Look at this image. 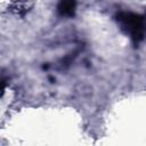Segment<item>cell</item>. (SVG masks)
<instances>
[{
	"mask_svg": "<svg viewBox=\"0 0 146 146\" xmlns=\"http://www.w3.org/2000/svg\"><path fill=\"white\" fill-rule=\"evenodd\" d=\"M119 21L122 23L123 27H125L127 31L133 35V38H140L143 35L145 29V22L140 16L125 13L120 15Z\"/></svg>",
	"mask_w": 146,
	"mask_h": 146,
	"instance_id": "1",
	"label": "cell"
}]
</instances>
